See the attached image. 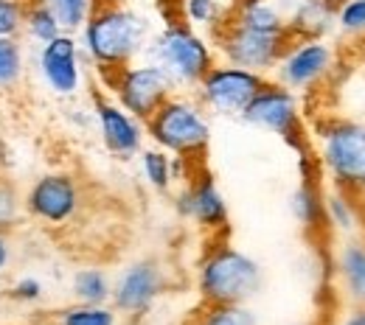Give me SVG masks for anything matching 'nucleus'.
<instances>
[{"label": "nucleus", "mask_w": 365, "mask_h": 325, "mask_svg": "<svg viewBox=\"0 0 365 325\" xmlns=\"http://www.w3.org/2000/svg\"><path fill=\"white\" fill-rule=\"evenodd\" d=\"M149 46V20L127 3H96L82 28V48L104 70L130 65Z\"/></svg>", "instance_id": "1"}, {"label": "nucleus", "mask_w": 365, "mask_h": 325, "mask_svg": "<svg viewBox=\"0 0 365 325\" xmlns=\"http://www.w3.org/2000/svg\"><path fill=\"white\" fill-rule=\"evenodd\" d=\"M262 289V267L236 247H217L200 264V294L208 306L247 303Z\"/></svg>", "instance_id": "2"}, {"label": "nucleus", "mask_w": 365, "mask_h": 325, "mask_svg": "<svg viewBox=\"0 0 365 325\" xmlns=\"http://www.w3.org/2000/svg\"><path fill=\"white\" fill-rule=\"evenodd\" d=\"M152 65H158L178 87H197L200 79L214 68L211 46L185 23L166 26L143 50Z\"/></svg>", "instance_id": "3"}, {"label": "nucleus", "mask_w": 365, "mask_h": 325, "mask_svg": "<svg viewBox=\"0 0 365 325\" xmlns=\"http://www.w3.org/2000/svg\"><path fill=\"white\" fill-rule=\"evenodd\" d=\"M146 132L163 151L200 154L211 140V124L202 104L185 95H169L146 121Z\"/></svg>", "instance_id": "4"}, {"label": "nucleus", "mask_w": 365, "mask_h": 325, "mask_svg": "<svg viewBox=\"0 0 365 325\" xmlns=\"http://www.w3.org/2000/svg\"><path fill=\"white\" fill-rule=\"evenodd\" d=\"M320 160L334 186L349 193L365 191V124L329 121L320 129Z\"/></svg>", "instance_id": "5"}, {"label": "nucleus", "mask_w": 365, "mask_h": 325, "mask_svg": "<svg viewBox=\"0 0 365 325\" xmlns=\"http://www.w3.org/2000/svg\"><path fill=\"white\" fill-rule=\"evenodd\" d=\"M267 85V76L236 68V65H214L197 85L200 90V104L202 110L214 112V115H242L245 107L253 101V95Z\"/></svg>", "instance_id": "6"}, {"label": "nucleus", "mask_w": 365, "mask_h": 325, "mask_svg": "<svg viewBox=\"0 0 365 325\" xmlns=\"http://www.w3.org/2000/svg\"><path fill=\"white\" fill-rule=\"evenodd\" d=\"M113 90L118 104L133 115L138 121H149L152 112L169 98L175 95V85L172 79L152 62H143V65H124L115 70V79H113Z\"/></svg>", "instance_id": "7"}, {"label": "nucleus", "mask_w": 365, "mask_h": 325, "mask_svg": "<svg viewBox=\"0 0 365 325\" xmlns=\"http://www.w3.org/2000/svg\"><path fill=\"white\" fill-rule=\"evenodd\" d=\"M334 68V48L323 37H295L275 65V82L287 90H309Z\"/></svg>", "instance_id": "8"}, {"label": "nucleus", "mask_w": 365, "mask_h": 325, "mask_svg": "<svg viewBox=\"0 0 365 325\" xmlns=\"http://www.w3.org/2000/svg\"><path fill=\"white\" fill-rule=\"evenodd\" d=\"M292 40H295L292 31H259V28H245L230 23V28L222 34V53L228 65L264 76L278 65L281 53Z\"/></svg>", "instance_id": "9"}, {"label": "nucleus", "mask_w": 365, "mask_h": 325, "mask_svg": "<svg viewBox=\"0 0 365 325\" xmlns=\"http://www.w3.org/2000/svg\"><path fill=\"white\" fill-rule=\"evenodd\" d=\"M79 202H82L79 186L65 171L43 174L40 180H34V186L29 188L26 196H23L26 213L31 219L43 222V225H51V228L71 222L79 211Z\"/></svg>", "instance_id": "10"}, {"label": "nucleus", "mask_w": 365, "mask_h": 325, "mask_svg": "<svg viewBox=\"0 0 365 325\" xmlns=\"http://www.w3.org/2000/svg\"><path fill=\"white\" fill-rule=\"evenodd\" d=\"M239 118L247 121L250 127H259V129H267V132L287 138V143L298 138V127H301L298 98L292 90L281 87L278 82H267L253 95V101L245 107V112Z\"/></svg>", "instance_id": "11"}, {"label": "nucleus", "mask_w": 365, "mask_h": 325, "mask_svg": "<svg viewBox=\"0 0 365 325\" xmlns=\"http://www.w3.org/2000/svg\"><path fill=\"white\" fill-rule=\"evenodd\" d=\"M163 283L166 280H163V270H160L158 261L143 258V261L130 264L118 275V280L113 283V294H110L113 309L121 311V314H127V317L146 314L152 309V303L160 297Z\"/></svg>", "instance_id": "12"}, {"label": "nucleus", "mask_w": 365, "mask_h": 325, "mask_svg": "<svg viewBox=\"0 0 365 325\" xmlns=\"http://www.w3.org/2000/svg\"><path fill=\"white\" fill-rule=\"evenodd\" d=\"M40 76L53 95H76L82 85V68H79V43L73 34H59L51 43L40 46Z\"/></svg>", "instance_id": "13"}, {"label": "nucleus", "mask_w": 365, "mask_h": 325, "mask_svg": "<svg viewBox=\"0 0 365 325\" xmlns=\"http://www.w3.org/2000/svg\"><path fill=\"white\" fill-rule=\"evenodd\" d=\"M96 121H98L104 146L115 157H124L127 160V157H133V154L140 151V146H143L140 121L133 118L121 104L107 101V98H98L96 101Z\"/></svg>", "instance_id": "14"}, {"label": "nucleus", "mask_w": 365, "mask_h": 325, "mask_svg": "<svg viewBox=\"0 0 365 325\" xmlns=\"http://www.w3.org/2000/svg\"><path fill=\"white\" fill-rule=\"evenodd\" d=\"M180 211L188 219H194L200 228H205V230H220V228L228 225L225 196L220 193V188H217L211 174H202L200 180H194L191 186L182 191Z\"/></svg>", "instance_id": "15"}, {"label": "nucleus", "mask_w": 365, "mask_h": 325, "mask_svg": "<svg viewBox=\"0 0 365 325\" xmlns=\"http://www.w3.org/2000/svg\"><path fill=\"white\" fill-rule=\"evenodd\" d=\"M287 26L292 37H323L334 26V6L323 0H298Z\"/></svg>", "instance_id": "16"}, {"label": "nucleus", "mask_w": 365, "mask_h": 325, "mask_svg": "<svg viewBox=\"0 0 365 325\" xmlns=\"http://www.w3.org/2000/svg\"><path fill=\"white\" fill-rule=\"evenodd\" d=\"M337 275L354 303H365V244L349 241L337 252Z\"/></svg>", "instance_id": "17"}, {"label": "nucleus", "mask_w": 365, "mask_h": 325, "mask_svg": "<svg viewBox=\"0 0 365 325\" xmlns=\"http://www.w3.org/2000/svg\"><path fill=\"white\" fill-rule=\"evenodd\" d=\"M236 26L259 28V31H289L284 14L275 9L270 0H242Z\"/></svg>", "instance_id": "18"}, {"label": "nucleus", "mask_w": 365, "mask_h": 325, "mask_svg": "<svg viewBox=\"0 0 365 325\" xmlns=\"http://www.w3.org/2000/svg\"><path fill=\"white\" fill-rule=\"evenodd\" d=\"M289 208H292V216L304 228H309V230H315V228H320L326 222V216H323V193L309 180H304L301 186L292 191Z\"/></svg>", "instance_id": "19"}, {"label": "nucleus", "mask_w": 365, "mask_h": 325, "mask_svg": "<svg viewBox=\"0 0 365 325\" xmlns=\"http://www.w3.org/2000/svg\"><path fill=\"white\" fill-rule=\"evenodd\" d=\"M23 31H26L34 43H40V46H46V43H51L53 37L62 34L59 20H56V14H53V9H51L48 0H29Z\"/></svg>", "instance_id": "20"}, {"label": "nucleus", "mask_w": 365, "mask_h": 325, "mask_svg": "<svg viewBox=\"0 0 365 325\" xmlns=\"http://www.w3.org/2000/svg\"><path fill=\"white\" fill-rule=\"evenodd\" d=\"M71 289H73L76 303H91V306L107 303L110 294H113V283H110V278L101 270H79L73 275Z\"/></svg>", "instance_id": "21"}, {"label": "nucleus", "mask_w": 365, "mask_h": 325, "mask_svg": "<svg viewBox=\"0 0 365 325\" xmlns=\"http://www.w3.org/2000/svg\"><path fill=\"white\" fill-rule=\"evenodd\" d=\"M26 73V53L17 37H0V90L20 85Z\"/></svg>", "instance_id": "22"}, {"label": "nucleus", "mask_w": 365, "mask_h": 325, "mask_svg": "<svg viewBox=\"0 0 365 325\" xmlns=\"http://www.w3.org/2000/svg\"><path fill=\"white\" fill-rule=\"evenodd\" d=\"M323 216L331 222V228L343 233H351L357 228V205L351 202L349 191L334 188L331 193L323 196Z\"/></svg>", "instance_id": "23"}, {"label": "nucleus", "mask_w": 365, "mask_h": 325, "mask_svg": "<svg viewBox=\"0 0 365 325\" xmlns=\"http://www.w3.org/2000/svg\"><path fill=\"white\" fill-rule=\"evenodd\" d=\"M56 20H59V28L65 34H76L85 28L88 17L96 9V0H48Z\"/></svg>", "instance_id": "24"}, {"label": "nucleus", "mask_w": 365, "mask_h": 325, "mask_svg": "<svg viewBox=\"0 0 365 325\" xmlns=\"http://www.w3.org/2000/svg\"><path fill=\"white\" fill-rule=\"evenodd\" d=\"M140 171L146 183L158 191H169L172 186V157L163 149H143L140 151Z\"/></svg>", "instance_id": "25"}, {"label": "nucleus", "mask_w": 365, "mask_h": 325, "mask_svg": "<svg viewBox=\"0 0 365 325\" xmlns=\"http://www.w3.org/2000/svg\"><path fill=\"white\" fill-rule=\"evenodd\" d=\"M59 325H115V309H110L107 303H76L59 314Z\"/></svg>", "instance_id": "26"}, {"label": "nucleus", "mask_w": 365, "mask_h": 325, "mask_svg": "<svg viewBox=\"0 0 365 325\" xmlns=\"http://www.w3.org/2000/svg\"><path fill=\"white\" fill-rule=\"evenodd\" d=\"M23 213H26V208H23V196H20L17 186L0 174V233L14 230L23 219Z\"/></svg>", "instance_id": "27"}, {"label": "nucleus", "mask_w": 365, "mask_h": 325, "mask_svg": "<svg viewBox=\"0 0 365 325\" xmlns=\"http://www.w3.org/2000/svg\"><path fill=\"white\" fill-rule=\"evenodd\" d=\"M334 23L343 34L365 40V0H343L334 9Z\"/></svg>", "instance_id": "28"}, {"label": "nucleus", "mask_w": 365, "mask_h": 325, "mask_svg": "<svg viewBox=\"0 0 365 325\" xmlns=\"http://www.w3.org/2000/svg\"><path fill=\"white\" fill-rule=\"evenodd\" d=\"M197 325H256V317L245 309V303H236V306H208V311L200 317Z\"/></svg>", "instance_id": "29"}, {"label": "nucleus", "mask_w": 365, "mask_h": 325, "mask_svg": "<svg viewBox=\"0 0 365 325\" xmlns=\"http://www.w3.org/2000/svg\"><path fill=\"white\" fill-rule=\"evenodd\" d=\"M29 0H0V37H20Z\"/></svg>", "instance_id": "30"}, {"label": "nucleus", "mask_w": 365, "mask_h": 325, "mask_svg": "<svg viewBox=\"0 0 365 325\" xmlns=\"http://www.w3.org/2000/svg\"><path fill=\"white\" fill-rule=\"evenodd\" d=\"M182 11L191 26H217L222 17V0H182Z\"/></svg>", "instance_id": "31"}, {"label": "nucleus", "mask_w": 365, "mask_h": 325, "mask_svg": "<svg viewBox=\"0 0 365 325\" xmlns=\"http://www.w3.org/2000/svg\"><path fill=\"white\" fill-rule=\"evenodd\" d=\"M11 297L20 303H37L43 297V283L37 278H20L11 286Z\"/></svg>", "instance_id": "32"}, {"label": "nucleus", "mask_w": 365, "mask_h": 325, "mask_svg": "<svg viewBox=\"0 0 365 325\" xmlns=\"http://www.w3.org/2000/svg\"><path fill=\"white\" fill-rule=\"evenodd\" d=\"M9 261H11V244H9L6 233H0V272L9 267Z\"/></svg>", "instance_id": "33"}, {"label": "nucleus", "mask_w": 365, "mask_h": 325, "mask_svg": "<svg viewBox=\"0 0 365 325\" xmlns=\"http://www.w3.org/2000/svg\"><path fill=\"white\" fill-rule=\"evenodd\" d=\"M343 325H363V311H357V314H351V317H349V320H346V323Z\"/></svg>", "instance_id": "34"}, {"label": "nucleus", "mask_w": 365, "mask_h": 325, "mask_svg": "<svg viewBox=\"0 0 365 325\" xmlns=\"http://www.w3.org/2000/svg\"><path fill=\"white\" fill-rule=\"evenodd\" d=\"M323 3H329V6H334V9H337V6L343 3V0H323Z\"/></svg>", "instance_id": "35"}, {"label": "nucleus", "mask_w": 365, "mask_h": 325, "mask_svg": "<svg viewBox=\"0 0 365 325\" xmlns=\"http://www.w3.org/2000/svg\"><path fill=\"white\" fill-rule=\"evenodd\" d=\"M360 59H363V68H365V40H363V48H360Z\"/></svg>", "instance_id": "36"}, {"label": "nucleus", "mask_w": 365, "mask_h": 325, "mask_svg": "<svg viewBox=\"0 0 365 325\" xmlns=\"http://www.w3.org/2000/svg\"><path fill=\"white\" fill-rule=\"evenodd\" d=\"M96 3H127V0H96Z\"/></svg>", "instance_id": "37"}, {"label": "nucleus", "mask_w": 365, "mask_h": 325, "mask_svg": "<svg viewBox=\"0 0 365 325\" xmlns=\"http://www.w3.org/2000/svg\"><path fill=\"white\" fill-rule=\"evenodd\" d=\"M363 325H365V311H363Z\"/></svg>", "instance_id": "38"}]
</instances>
